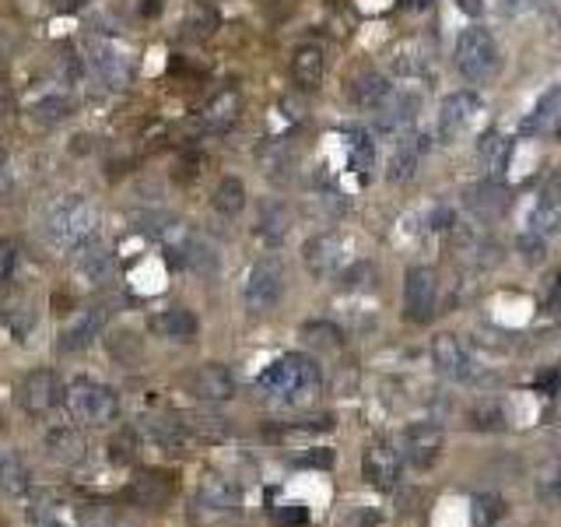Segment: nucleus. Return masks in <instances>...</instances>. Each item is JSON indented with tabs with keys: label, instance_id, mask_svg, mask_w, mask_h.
<instances>
[{
	"label": "nucleus",
	"instance_id": "nucleus-1",
	"mask_svg": "<svg viewBox=\"0 0 561 527\" xmlns=\"http://www.w3.org/2000/svg\"><path fill=\"white\" fill-rule=\"evenodd\" d=\"M319 387H323V369L306 352H288L256 376V390L270 401H285V405L309 401L313 394H319Z\"/></svg>",
	"mask_w": 561,
	"mask_h": 527
},
{
	"label": "nucleus",
	"instance_id": "nucleus-2",
	"mask_svg": "<svg viewBox=\"0 0 561 527\" xmlns=\"http://www.w3.org/2000/svg\"><path fill=\"white\" fill-rule=\"evenodd\" d=\"M95 207L85 197H60L46 207L43 215V236L49 247L57 250H78L95 239Z\"/></svg>",
	"mask_w": 561,
	"mask_h": 527
},
{
	"label": "nucleus",
	"instance_id": "nucleus-3",
	"mask_svg": "<svg viewBox=\"0 0 561 527\" xmlns=\"http://www.w3.org/2000/svg\"><path fill=\"white\" fill-rule=\"evenodd\" d=\"M64 408L78 426H109L119 415V394L102 384V380H91V376H74L68 387H64Z\"/></svg>",
	"mask_w": 561,
	"mask_h": 527
},
{
	"label": "nucleus",
	"instance_id": "nucleus-4",
	"mask_svg": "<svg viewBox=\"0 0 561 527\" xmlns=\"http://www.w3.org/2000/svg\"><path fill=\"white\" fill-rule=\"evenodd\" d=\"M456 70L473 81L484 85L498 74V47L488 28H463L456 39Z\"/></svg>",
	"mask_w": 561,
	"mask_h": 527
},
{
	"label": "nucleus",
	"instance_id": "nucleus-5",
	"mask_svg": "<svg viewBox=\"0 0 561 527\" xmlns=\"http://www.w3.org/2000/svg\"><path fill=\"white\" fill-rule=\"evenodd\" d=\"M246 306L249 313H267L274 310L281 296H285V268L277 257H260L253 268H249L246 278Z\"/></svg>",
	"mask_w": 561,
	"mask_h": 527
},
{
	"label": "nucleus",
	"instance_id": "nucleus-6",
	"mask_svg": "<svg viewBox=\"0 0 561 527\" xmlns=\"http://www.w3.org/2000/svg\"><path fill=\"white\" fill-rule=\"evenodd\" d=\"M81 68L106 89H123L130 81V64L123 57V49L106 43V39H88L81 49Z\"/></svg>",
	"mask_w": 561,
	"mask_h": 527
},
{
	"label": "nucleus",
	"instance_id": "nucleus-7",
	"mask_svg": "<svg viewBox=\"0 0 561 527\" xmlns=\"http://www.w3.org/2000/svg\"><path fill=\"white\" fill-rule=\"evenodd\" d=\"M400 468H404V454L390 443V439H372L361 450V479L369 481L372 489H397L400 485Z\"/></svg>",
	"mask_w": 561,
	"mask_h": 527
},
{
	"label": "nucleus",
	"instance_id": "nucleus-8",
	"mask_svg": "<svg viewBox=\"0 0 561 527\" xmlns=\"http://www.w3.org/2000/svg\"><path fill=\"white\" fill-rule=\"evenodd\" d=\"M431 359H435V369L446 376V380H456V384H481V366L473 363V355L467 352V344L452 334H439L431 342Z\"/></svg>",
	"mask_w": 561,
	"mask_h": 527
},
{
	"label": "nucleus",
	"instance_id": "nucleus-9",
	"mask_svg": "<svg viewBox=\"0 0 561 527\" xmlns=\"http://www.w3.org/2000/svg\"><path fill=\"white\" fill-rule=\"evenodd\" d=\"M57 401H64V387H60L57 373H49V369L25 373L15 387V405L25 415H46Z\"/></svg>",
	"mask_w": 561,
	"mask_h": 527
},
{
	"label": "nucleus",
	"instance_id": "nucleus-10",
	"mask_svg": "<svg viewBox=\"0 0 561 527\" xmlns=\"http://www.w3.org/2000/svg\"><path fill=\"white\" fill-rule=\"evenodd\" d=\"M439 299V278L431 268H410L404 278V317L410 323H428Z\"/></svg>",
	"mask_w": 561,
	"mask_h": 527
},
{
	"label": "nucleus",
	"instance_id": "nucleus-11",
	"mask_svg": "<svg viewBox=\"0 0 561 527\" xmlns=\"http://www.w3.org/2000/svg\"><path fill=\"white\" fill-rule=\"evenodd\" d=\"M106 321H109V310H106V306H85V310H78V313L64 323V331H60V338H57V352H60V355L85 352V348L102 334Z\"/></svg>",
	"mask_w": 561,
	"mask_h": 527
},
{
	"label": "nucleus",
	"instance_id": "nucleus-12",
	"mask_svg": "<svg viewBox=\"0 0 561 527\" xmlns=\"http://www.w3.org/2000/svg\"><path fill=\"white\" fill-rule=\"evenodd\" d=\"M400 447H404L400 454H404V460L410 468L428 471V468H435L439 458H442V429L435 422H414V426L404 429Z\"/></svg>",
	"mask_w": 561,
	"mask_h": 527
},
{
	"label": "nucleus",
	"instance_id": "nucleus-13",
	"mask_svg": "<svg viewBox=\"0 0 561 527\" xmlns=\"http://www.w3.org/2000/svg\"><path fill=\"white\" fill-rule=\"evenodd\" d=\"M176 481L165 471H137L134 479L123 485V503L137 506V510H161L172 500Z\"/></svg>",
	"mask_w": 561,
	"mask_h": 527
},
{
	"label": "nucleus",
	"instance_id": "nucleus-14",
	"mask_svg": "<svg viewBox=\"0 0 561 527\" xmlns=\"http://www.w3.org/2000/svg\"><path fill=\"white\" fill-rule=\"evenodd\" d=\"M193 503H197V510L211 513V517H228V513L243 510V489L232 479H222V475H203Z\"/></svg>",
	"mask_w": 561,
	"mask_h": 527
},
{
	"label": "nucleus",
	"instance_id": "nucleus-15",
	"mask_svg": "<svg viewBox=\"0 0 561 527\" xmlns=\"http://www.w3.org/2000/svg\"><path fill=\"white\" fill-rule=\"evenodd\" d=\"M302 260L316 278H334L344 268V239L337 232H319L313 239H306Z\"/></svg>",
	"mask_w": 561,
	"mask_h": 527
},
{
	"label": "nucleus",
	"instance_id": "nucleus-16",
	"mask_svg": "<svg viewBox=\"0 0 561 527\" xmlns=\"http://www.w3.org/2000/svg\"><path fill=\"white\" fill-rule=\"evenodd\" d=\"M186 390L197 397V401H207V405H222L235 394V376L222 366V363H207V366H197L190 376H186Z\"/></svg>",
	"mask_w": 561,
	"mask_h": 527
},
{
	"label": "nucleus",
	"instance_id": "nucleus-17",
	"mask_svg": "<svg viewBox=\"0 0 561 527\" xmlns=\"http://www.w3.org/2000/svg\"><path fill=\"white\" fill-rule=\"evenodd\" d=\"M477 113H481V99L473 92L446 95V99H442V110H439V138L456 141L467 127H471Z\"/></svg>",
	"mask_w": 561,
	"mask_h": 527
},
{
	"label": "nucleus",
	"instance_id": "nucleus-18",
	"mask_svg": "<svg viewBox=\"0 0 561 527\" xmlns=\"http://www.w3.org/2000/svg\"><path fill=\"white\" fill-rule=\"evenodd\" d=\"M137 433L158 450H180L190 439L182 415H144V418H137Z\"/></svg>",
	"mask_w": 561,
	"mask_h": 527
},
{
	"label": "nucleus",
	"instance_id": "nucleus-19",
	"mask_svg": "<svg viewBox=\"0 0 561 527\" xmlns=\"http://www.w3.org/2000/svg\"><path fill=\"white\" fill-rule=\"evenodd\" d=\"M74 268H78V275L85 278L88 285H95V289L116 281V257H112L102 243H95V239L74 250Z\"/></svg>",
	"mask_w": 561,
	"mask_h": 527
},
{
	"label": "nucleus",
	"instance_id": "nucleus-20",
	"mask_svg": "<svg viewBox=\"0 0 561 527\" xmlns=\"http://www.w3.org/2000/svg\"><path fill=\"white\" fill-rule=\"evenodd\" d=\"M239 110H243L239 92H235V89H224V92L214 95L201 113H197V131H201V134H224V131L239 120Z\"/></svg>",
	"mask_w": 561,
	"mask_h": 527
},
{
	"label": "nucleus",
	"instance_id": "nucleus-21",
	"mask_svg": "<svg viewBox=\"0 0 561 527\" xmlns=\"http://www.w3.org/2000/svg\"><path fill=\"white\" fill-rule=\"evenodd\" d=\"M43 447H46V458L64 464V468H78L81 460L88 458L85 436L78 433V429H70V426H53V429L46 433Z\"/></svg>",
	"mask_w": 561,
	"mask_h": 527
},
{
	"label": "nucleus",
	"instance_id": "nucleus-22",
	"mask_svg": "<svg viewBox=\"0 0 561 527\" xmlns=\"http://www.w3.org/2000/svg\"><path fill=\"white\" fill-rule=\"evenodd\" d=\"M523 131L534 134V138H555V134H561V85H551L547 92L540 95L534 113L526 116V123H523Z\"/></svg>",
	"mask_w": 561,
	"mask_h": 527
},
{
	"label": "nucleus",
	"instance_id": "nucleus-23",
	"mask_svg": "<svg viewBox=\"0 0 561 527\" xmlns=\"http://www.w3.org/2000/svg\"><path fill=\"white\" fill-rule=\"evenodd\" d=\"M509 159H513V138H505L502 131H488L477 141V162H481L488 180H502Z\"/></svg>",
	"mask_w": 561,
	"mask_h": 527
},
{
	"label": "nucleus",
	"instance_id": "nucleus-24",
	"mask_svg": "<svg viewBox=\"0 0 561 527\" xmlns=\"http://www.w3.org/2000/svg\"><path fill=\"white\" fill-rule=\"evenodd\" d=\"M151 331L158 338H169V342H193L197 331H201V321L182 306H169V310L151 317Z\"/></svg>",
	"mask_w": 561,
	"mask_h": 527
},
{
	"label": "nucleus",
	"instance_id": "nucleus-25",
	"mask_svg": "<svg viewBox=\"0 0 561 527\" xmlns=\"http://www.w3.org/2000/svg\"><path fill=\"white\" fill-rule=\"evenodd\" d=\"M425 148L428 144L421 134H410V138L397 141V148H393V155H390V180H393V184H407V180H414V173H418V165H421Z\"/></svg>",
	"mask_w": 561,
	"mask_h": 527
},
{
	"label": "nucleus",
	"instance_id": "nucleus-26",
	"mask_svg": "<svg viewBox=\"0 0 561 527\" xmlns=\"http://www.w3.org/2000/svg\"><path fill=\"white\" fill-rule=\"evenodd\" d=\"M414 113H418V95H410V92L390 95L379 110H376V127H379L382 134L404 131L407 123L414 120Z\"/></svg>",
	"mask_w": 561,
	"mask_h": 527
},
{
	"label": "nucleus",
	"instance_id": "nucleus-27",
	"mask_svg": "<svg viewBox=\"0 0 561 527\" xmlns=\"http://www.w3.org/2000/svg\"><path fill=\"white\" fill-rule=\"evenodd\" d=\"M70 113H74V99H70L68 92H60V89H49V92L36 95V99L28 102V116H32L36 123H43V127H57V123H64Z\"/></svg>",
	"mask_w": 561,
	"mask_h": 527
},
{
	"label": "nucleus",
	"instance_id": "nucleus-28",
	"mask_svg": "<svg viewBox=\"0 0 561 527\" xmlns=\"http://www.w3.org/2000/svg\"><path fill=\"white\" fill-rule=\"evenodd\" d=\"M292 78L302 92H316L319 89V81H323V49L316 47V43H306V47L295 49Z\"/></svg>",
	"mask_w": 561,
	"mask_h": 527
},
{
	"label": "nucleus",
	"instance_id": "nucleus-29",
	"mask_svg": "<svg viewBox=\"0 0 561 527\" xmlns=\"http://www.w3.org/2000/svg\"><path fill=\"white\" fill-rule=\"evenodd\" d=\"M467 205L477 211V218L492 222V218H502V215H505L509 197H505V190H502L498 180H484V184H477L471 194H467Z\"/></svg>",
	"mask_w": 561,
	"mask_h": 527
},
{
	"label": "nucleus",
	"instance_id": "nucleus-30",
	"mask_svg": "<svg viewBox=\"0 0 561 527\" xmlns=\"http://www.w3.org/2000/svg\"><path fill=\"white\" fill-rule=\"evenodd\" d=\"M351 99L358 102L361 110H379L382 102L390 99V81L382 78L379 70H361L358 78L351 81Z\"/></svg>",
	"mask_w": 561,
	"mask_h": 527
},
{
	"label": "nucleus",
	"instance_id": "nucleus-31",
	"mask_svg": "<svg viewBox=\"0 0 561 527\" xmlns=\"http://www.w3.org/2000/svg\"><path fill=\"white\" fill-rule=\"evenodd\" d=\"M288 226H292L288 207L277 205V201H267V205L260 207V215H256V236L267 239V243H281L288 236Z\"/></svg>",
	"mask_w": 561,
	"mask_h": 527
},
{
	"label": "nucleus",
	"instance_id": "nucleus-32",
	"mask_svg": "<svg viewBox=\"0 0 561 527\" xmlns=\"http://www.w3.org/2000/svg\"><path fill=\"white\" fill-rule=\"evenodd\" d=\"M211 205H214V211H218V215H224V218L239 215V211L246 207V186H243V180H239V176H224L222 184L214 186V197H211Z\"/></svg>",
	"mask_w": 561,
	"mask_h": 527
},
{
	"label": "nucleus",
	"instance_id": "nucleus-33",
	"mask_svg": "<svg viewBox=\"0 0 561 527\" xmlns=\"http://www.w3.org/2000/svg\"><path fill=\"white\" fill-rule=\"evenodd\" d=\"M182 422H186V433L197 436V439H228L232 436V426H228V418H222V415L190 412L182 415Z\"/></svg>",
	"mask_w": 561,
	"mask_h": 527
},
{
	"label": "nucleus",
	"instance_id": "nucleus-34",
	"mask_svg": "<svg viewBox=\"0 0 561 527\" xmlns=\"http://www.w3.org/2000/svg\"><path fill=\"white\" fill-rule=\"evenodd\" d=\"M28 485H32L28 468H25L22 460L15 458L11 450H0V489H7V492H15V496H22V492H28Z\"/></svg>",
	"mask_w": 561,
	"mask_h": 527
},
{
	"label": "nucleus",
	"instance_id": "nucleus-35",
	"mask_svg": "<svg viewBox=\"0 0 561 527\" xmlns=\"http://www.w3.org/2000/svg\"><path fill=\"white\" fill-rule=\"evenodd\" d=\"M505 422H509V415H505V408H502L498 401H492V397L477 401L471 408V426L473 429H481V433H502Z\"/></svg>",
	"mask_w": 561,
	"mask_h": 527
},
{
	"label": "nucleus",
	"instance_id": "nucleus-36",
	"mask_svg": "<svg viewBox=\"0 0 561 527\" xmlns=\"http://www.w3.org/2000/svg\"><path fill=\"white\" fill-rule=\"evenodd\" d=\"M534 492L544 506H561V460H547L537 471Z\"/></svg>",
	"mask_w": 561,
	"mask_h": 527
},
{
	"label": "nucleus",
	"instance_id": "nucleus-37",
	"mask_svg": "<svg viewBox=\"0 0 561 527\" xmlns=\"http://www.w3.org/2000/svg\"><path fill=\"white\" fill-rule=\"evenodd\" d=\"M561 229V201H551V197H540L534 211H530V232L537 236H555Z\"/></svg>",
	"mask_w": 561,
	"mask_h": 527
},
{
	"label": "nucleus",
	"instance_id": "nucleus-38",
	"mask_svg": "<svg viewBox=\"0 0 561 527\" xmlns=\"http://www.w3.org/2000/svg\"><path fill=\"white\" fill-rule=\"evenodd\" d=\"M505 517V500L498 492H481L473 496V524L477 527H494Z\"/></svg>",
	"mask_w": 561,
	"mask_h": 527
},
{
	"label": "nucleus",
	"instance_id": "nucleus-39",
	"mask_svg": "<svg viewBox=\"0 0 561 527\" xmlns=\"http://www.w3.org/2000/svg\"><path fill=\"white\" fill-rule=\"evenodd\" d=\"M74 521H78V527H123L119 513L106 503H81Z\"/></svg>",
	"mask_w": 561,
	"mask_h": 527
},
{
	"label": "nucleus",
	"instance_id": "nucleus-40",
	"mask_svg": "<svg viewBox=\"0 0 561 527\" xmlns=\"http://www.w3.org/2000/svg\"><path fill=\"white\" fill-rule=\"evenodd\" d=\"M302 338L309 344H316V348H327V352H337V348L344 344V334L327 321H309L302 327Z\"/></svg>",
	"mask_w": 561,
	"mask_h": 527
},
{
	"label": "nucleus",
	"instance_id": "nucleus-41",
	"mask_svg": "<svg viewBox=\"0 0 561 527\" xmlns=\"http://www.w3.org/2000/svg\"><path fill=\"white\" fill-rule=\"evenodd\" d=\"M214 28H218V15L211 7H193L190 18L182 22V36L186 39H207Z\"/></svg>",
	"mask_w": 561,
	"mask_h": 527
},
{
	"label": "nucleus",
	"instance_id": "nucleus-42",
	"mask_svg": "<svg viewBox=\"0 0 561 527\" xmlns=\"http://www.w3.org/2000/svg\"><path fill=\"white\" fill-rule=\"evenodd\" d=\"M137 429H127V433L112 436L109 439V460H116V464H130V460L137 458Z\"/></svg>",
	"mask_w": 561,
	"mask_h": 527
},
{
	"label": "nucleus",
	"instance_id": "nucleus-43",
	"mask_svg": "<svg viewBox=\"0 0 561 527\" xmlns=\"http://www.w3.org/2000/svg\"><path fill=\"white\" fill-rule=\"evenodd\" d=\"M344 141H348V148H351V155H355V165H369V162H372V141H369L365 131L348 127V131H344Z\"/></svg>",
	"mask_w": 561,
	"mask_h": 527
},
{
	"label": "nucleus",
	"instance_id": "nucleus-44",
	"mask_svg": "<svg viewBox=\"0 0 561 527\" xmlns=\"http://www.w3.org/2000/svg\"><path fill=\"white\" fill-rule=\"evenodd\" d=\"M18 264H22V247L15 239H0V281L15 278Z\"/></svg>",
	"mask_w": 561,
	"mask_h": 527
},
{
	"label": "nucleus",
	"instance_id": "nucleus-45",
	"mask_svg": "<svg viewBox=\"0 0 561 527\" xmlns=\"http://www.w3.org/2000/svg\"><path fill=\"white\" fill-rule=\"evenodd\" d=\"M516 247L523 250V257H526L530 264L544 260V236H537V232H526V236H519Z\"/></svg>",
	"mask_w": 561,
	"mask_h": 527
},
{
	"label": "nucleus",
	"instance_id": "nucleus-46",
	"mask_svg": "<svg viewBox=\"0 0 561 527\" xmlns=\"http://www.w3.org/2000/svg\"><path fill=\"white\" fill-rule=\"evenodd\" d=\"M544 310H547V317H561V271L547 281V292H544Z\"/></svg>",
	"mask_w": 561,
	"mask_h": 527
},
{
	"label": "nucleus",
	"instance_id": "nucleus-47",
	"mask_svg": "<svg viewBox=\"0 0 561 527\" xmlns=\"http://www.w3.org/2000/svg\"><path fill=\"white\" fill-rule=\"evenodd\" d=\"M7 321L15 327V334H25V331L32 327V306H28V310H25V306H15V310L7 313Z\"/></svg>",
	"mask_w": 561,
	"mask_h": 527
},
{
	"label": "nucleus",
	"instance_id": "nucleus-48",
	"mask_svg": "<svg viewBox=\"0 0 561 527\" xmlns=\"http://www.w3.org/2000/svg\"><path fill=\"white\" fill-rule=\"evenodd\" d=\"M32 521H36V524H39V527H70L68 521H60V517H57L53 510H46L43 503H39V506H36V510H32Z\"/></svg>",
	"mask_w": 561,
	"mask_h": 527
},
{
	"label": "nucleus",
	"instance_id": "nucleus-49",
	"mask_svg": "<svg viewBox=\"0 0 561 527\" xmlns=\"http://www.w3.org/2000/svg\"><path fill=\"white\" fill-rule=\"evenodd\" d=\"M295 464H302V468H330L334 454L330 450H316V454H306V458H295Z\"/></svg>",
	"mask_w": 561,
	"mask_h": 527
},
{
	"label": "nucleus",
	"instance_id": "nucleus-50",
	"mask_svg": "<svg viewBox=\"0 0 561 527\" xmlns=\"http://www.w3.org/2000/svg\"><path fill=\"white\" fill-rule=\"evenodd\" d=\"M530 7V0H494V11L502 18H513V15H523Z\"/></svg>",
	"mask_w": 561,
	"mask_h": 527
},
{
	"label": "nucleus",
	"instance_id": "nucleus-51",
	"mask_svg": "<svg viewBox=\"0 0 561 527\" xmlns=\"http://www.w3.org/2000/svg\"><path fill=\"white\" fill-rule=\"evenodd\" d=\"M274 517H277V524H306V510H298V506L295 510H277Z\"/></svg>",
	"mask_w": 561,
	"mask_h": 527
},
{
	"label": "nucleus",
	"instance_id": "nucleus-52",
	"mask_svg": "<svg viewBox=\"0 0 561 527\" xmlns=\"http://www.w3.org/2000/svg\"><path fill=\"white\" fill-rule=\"evenodd\" d=\"M88 0H53V7L60 11V15H70V11H81Z\"/></svg>",
	"mask_w": 561,
	"mask_h": 527
},
{
	"label": "nucleus",
	"instance_id": "nucleus-53",
	"mask_svg": "<svg viewBox=\"0 0 561 527\" xmlns=\"http://www.w3.org/2000/svg\"><path fill=\"white\" fill-rule=\"evenodd\" d=\"M456 7H460L463 15H471V18H477V15L484 11V4H481V0H456Z\"/></svg>",
	"mask_w": 561,
	"mask_h": 527
},
{
	"label": "nucleus",
	"instance_id": "nucleus-54",
	"mask_svg": "<svg viewBox=\"0 0 561 527\" xmlns=\"http://www.w3.org/2000/svg\"><path fill=\"white\" fill-rule=\"evenodd\" d=\"M400 4H404L407 11H425L431 0H400Z\"/></svg>",
	"mask_w": 561,
	"mask_h": 527
},
{
	"label": "nucleus",
	"instance_id": "nucleus-55",
	"mask_svg": "<svg viewBox=\"0 0 561 527\" xmlns=\"http://www.w3.org/2000/svg\"><path fill=\"white\" fill-rule=\"evenodd\" d=\"M551 418H558V422H561V384H558V390H555V405H551Z\"/></svg>",
	"mask_w": 561,
	"mask_h": 527
},
{
	"label": "nucleus",
	"instance_id": "nucleus-56",
	"mask_svg": "<svg viewBox=\"0 0 561 527\" xmlns=\"http://www.w3.org/2000/svg\"><path fill=\"white\" fill-rule=\"evenodd\" d=\"M530 4H547V0H530Z\"/></svg>",
	"mask_w": 561,
	"mask_h": 527
},
{
	"label": "nucleus",
	"instance_id": "nucleus-57",
	"mask_svg": "<svg viewBox=\"0 0 561 527\" xmlns=\"http://www.w3.org/2000/svg\"><path fill=\"white\" fill-rule=\"evenodd\" d=\"M558 201H561V180H558Z\"/></svg>",
	"mask_w": 561,
	"mask_h": 527
},
{
	"label": "nucleus",
	"instance_id": "nucleus-58",
	"mask_svg": "<svg viewBox=\"0 0 561 527\" xmlns=\"http://www.w3.org/2000/svg\"><path fill=\"white\" fill-rule=\"evenodd\" d=\"M0 162H4V152H0Z\"/></svg>",
	"mask_w": 561,
	"mask_h": 527
}]
</instances>
